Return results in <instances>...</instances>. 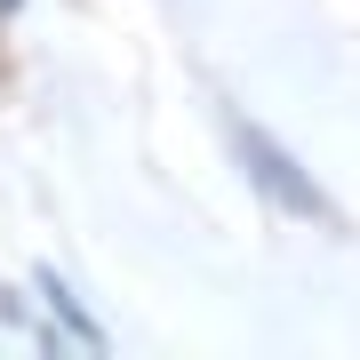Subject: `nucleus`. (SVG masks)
Here are the masks:
<instances>
[{"mask_svg":"<svg viewBox=\"0 0 360 360\" xmlns=\"http://www.w3.org/2000/svg\"><path fill=\"white\" fill-rule=\"evenodd\" d=\"M40 296H49V304H56V321H65L72 336H80V345H89V352H104V328L89 321V312H80V296L65 288V281H56V272H40Z\"/></svg>","mask_w":360,"mask_h":360,"instance_id":"2","label":"nucleus"},{"mask_svg":"<svg viewBox=\"0 0 360 360\" xmlns=\"http://www.w3.org/2000/svg\"><path fill=\"white\" fill-rule=\"evenodd\" d=\"M240 160H248V176L264 184L272 193V208H281V217H304V224H328V200H321V184L304 176V168H296L281 144H272L264 129H240Z\"/></svg>","mask_w":360,"mask_h":360,"instance_id":"1","label":"nucleus"}]
</instances>
